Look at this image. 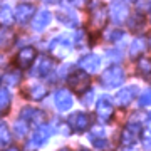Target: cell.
Returning <instances> with one entry per match:
<instances>
[{
  "label": "cell",
  "mask_w": 151,
  "mask_h": 151,
  "mask_svg": "<svg viewBox=\"0 0 151 151\" xmlns=\"http://www.w3.org/2000/svg\"><path fill=\"white\" fill-rule=\"evenodd\" d=\"M34 60H35V49H32V47L22 49L20 52L17 54V65H19L20 69L30 67Z\"/></svg>",
  "instance_id": "obj_13"
},
{
  "label": "cell",
  "mask_w": 151,
  "mask_h": 151,
  "mask_svg": "<svg viewBox=\"0 0 151 151\" xmlns=\"http://www.w3.org/2000/svg\"><path fill=\"white\" fill-rule=\"evenodd\" d=\"M34 15V7L29 4H22L15 9V19L19 24H25L29 22V19H32Z\"/></svg>",
  "instance_id": "obj_17"
},
{
  "label": "cell",
  "mask_w": 151,
  "mask_h": 151,
  "mask_svg": "<svg viewBox=\"0 0 151 151\" xmlns=\"http://www.w3.org/2000/svg\"><path fill=\"white\" fill-rule=\"evenodd\" d=\"M138 72H139L143 77L150 79V77H151V59L143 57V59L138 60Z\"/></svg>",
  "instance_id": "obj_21"
},
{
  "label": "cell",
  "mask_w": 151,
  "mask_h": 151,
  "mask_svg": "<svg viewBox=\"0 0 151 151\" xmlns=\"http://www.w3.org/2000/svg\"><path fill=\"white\" fill-rule=\"evenodd\" d=\"M74 40H76V45H77L79 49L86 47V45H87V34L84 32V30H79V32H76Z\"/></svg>",
  "instance_id": "obj_29"
},
{
  "label": "cell",
  "mask_w": 151,
  "mask_h": 151,
  "mask_svg": "<svg viewBox=\"0 0 151 151\" xmlns=\"http://www.w3.org/2000/svg\"><path fill=\"white\" fill-rule=\"evenodd\" d=\"M70 2H72L74 5H82V4H84V0H70Z\"/></svg>",
  "instance_id": "obj_37"
},
{
  "label": "cell",
  "mask_w": 151,
  "mask_h": 151,
  "mask_svg": "<svg viewBox=\"0 0 151 151\" xmlns=\"http://www.w3.org/2000/svg\"><path fill=\"white\" fill-rule=\"evenodd\" d=\"M138 12H151V0H138Z\"/></svg>",
  "instance_id": "obj_33"
},
{
  "label": "cell",
  "mask_w": 151,
  "mask_h": 151,
  "mask_svg": "<svg viewBox=\"0 0 151 151\" xmlns=\"http://www.w3.org/2000/svg\"><path fill=\"white\" fill-rule=\"evenodd\" d=\"M67 123H69V126L72 128L74 131H77V133H82V131H86L89 126H91L92 119L91 116L87 113H82V111H77V113H72L69 116V119H67Z\"/></svg>",
  "instance_id": "obj_4"
},
{
  "label": "cell",
  "mask_w": 151,
  "mask_h": 151,
  "mask_svg": "<svg viewBox=\"0 0 151 151\" xmlns=\"http://www.w3.org/2000/svg\"><path fill=\"white\" fill-rule=\"evenodd\" d=\"M146 49H148V40H146V37H136L129 45V55L131 57H139Z\"/></svg>",
  "instance_id": "obj_19"
},
{
  "label": "cell",
  "mask_w": 151,
  "mask_h": 151,
  "mask_svg": "<svg viewBox=\"0 0 151 151\" xmlns=\"http://www.w3.org/2000/svg\"><path fill=\"white\" fill-rule=\"evenodd\" d=\"M50 19H52V15H50V12L49 10H40L37 15H35L34 22H32V29L34 30H37V32L44 30V29L50 24Z\"/></svg>",
  "instance_id": "obj_16"
},
{
  "label": "cell",
  "mask_w": 151,
  "mask_h": 151,
  "mask_svg": "<svg viewBox=\"0 0 151 151\" xmlns=\"http://www.w3.org/2000/svg\"><path fill=\"white\" fill-rule=\"evenodd\" d=\"M92 97H94V91H92V89H87L86 94L82 96L81 103L84 104V106H89V104H92Z\"/></svg>",
  "instance_id": "obj_34"
},
{
  "label": "cell",
  "mask_w": 151,
  "mask_h": 151,
  "mask_svg": "<svg viewBox=\"0 0 151 151\" xmlns=\"http://www.w3.org/2000/svg\"><path fill=\"white\" fill-rule=\"evenodd\" d=\"M138 94V87L136 86H128V87H123L119 89L118 94L114 96V104L119 106V108H126L133 103V99L136 97Z\"/></svg>",
  "instance_id": "obj_8"
},
{
  "label": "cell",
  "mask_w": 151,
  "mask_h": 151,
  "mask_svg": "<svg viewBox=\"0 0 151 151\" xmlns=\"http://www.w3.org/2000/svg\"><path fill=\"white\" fill-rule=\"evenodd\" d=\"M7 151H20V150H19V148H9Z\"/></svg>",
  "instance_id": "obj_39"
},
{
  "label": "cell",
  "mask_w": 151,
  "mask_h": 151,
  "mask_svg": "<svg viewBox=\"0 0 151 151\" xmlns=\"http://www.w3.org/2000/svg\"><path fill=\"white\" fill-rule=\"evenodd\" d=\"M123 37H124V32L119 30V29H108V30L104 32V39H106L108 42H113V44H116Z\"/></svg>",
  "instance_id": "obj_24"
},
{
  "label": "cell",
  "mask_w": 151,
  "mask_h": 151,
  "mask_svg": "<svg viewBox=\"0 0 151 151\" xmlns=\"http://www.w3.org/2000/svg\"><path fill=\"white\" fill-rule=\"evenodd\" d=\"M89 74L86 70H74L69 77V86H72L76 89V92H82L89 89Z\"/></svg>",
  "instance_id": "obj_7"
},
{
  "label": "cell",
  "mask_w": 151,
  "mask_h": 151,
  "mask_svg": "<svg viewBox=\"0 0 151 151\" xmlns=\"http://www.w3.org/2000/svg\"><path fill=\"white\" fill-rule=\"evenodd\" d=\"M139 106L141 108H146V106H151V89H145L139 96Z\"/></svg>",
  "instance_id": "obj_30"
},
{
  "label": "cell",
  "mask_w": 151,
  "mask_h": 151,
  "mask_svg": "<svg viewBox=\"0 0 151 151\" xmlns=\"http://www.w3.org/2000/svg\"><path fill=\"white\" fill-rule=\"evenodd\" d=\"M20 118L24 121H29V123L40 124L44 121V113L39 111V109H35V108H24L20 111Z\"/></svg>",
  "instance_id": "obj_14"
},
{
  "label": "cell",
  "mask_w": 151,
  "mask_h": 151,
  "mask_svg": "<svg viewBox=\"0 0 151 151\" xmlns=\"http://www.w3.org/2000/svg\"><path fill=\"white\" fill-rule=\"evenodd\" d=\"M79 151H89V150H86V148H82V150H79Z\"/></svg>",
  "instance_id": "obj_42"
},
{
  "label": "cell",
  "mask_w": 151,
  "mask_h": 151,
  "mask_svg": "<svg viewBox=\"0 0 151 151\" xmlns=\"http://www.w3.org/2000/svg\"><path fill=\"white\" fill-rule=\"evenodd\" d=\"M139 139H141V145H143V150L151 151V128L150 126H146L145 129L141 131Z\"/></svg>",
  "instance_id": "obj_25"
},
{
  "label": "cell",
  "mask_w": 151,
  "mask_h": 151,
  "mask_svg": "<svg viewBox=\"0 0 151 151\" xmlns=\"http://www.w3.org/2000/svg\"><path fill=\"white\" fill-rule=\"evenodd\" d=\"M59 151H70L69 148H62V150H59Z\"/></svg>",
  "instance_id": "obj_40"
},
{
  "label": "cell",
  "mask_w": 151,
  "mask_h": 151,
  "mask_svg": "<svg viewBox=\"0 0 151 151\" xmlns=\"http://www.w3.org/2000/svg\"><path fill=\"white\" fill-rule=\"evenodd\" d=\"M14 42V32L9 29H0V49H5Z\"/></svg>",
  "instance_id": "obj_23"
},
{
  "label": "cell",
  "mask_w": 151,
  "mask_h": 151,
  "mask_svg": "<svg viewBox=\"0 0 151 151\" xmlns=\"http://www.w3.org/2000/svg\"><path fill=\"white\" fill-rule=\"evenodd\" d=\"M52 70H54V62L49 59V57H40L39 62H37V65H35L34 74L42 76V77H49Z\"/></svg>",
  "instance_id": "obj_15"
},
{
  "label": "cell",
  "mask_w": 151,
  "mask_h": 151,
  "mask_svg": "<svg viewBox=\"0 0 151 151\" xmlns=\"http://www.w3.org/2000/svg\"><path fill=\"white\" fill-rule=\"evenodd\" d=\"M108 55H109V57H118V59H119V57H121V52H119V50H118V52H116V50H109Z\"/></svg>",
  "instance_id": "obj_36"
},
{
  "label": "cell",
  "mask_w": 151,
  "mask_h": 151,
  "mask_svg": "<svg viewBox=\"0 0 151 151\" xmlns=\"http://www.w3.org/2000/svg\"><path fill=\"white\" fill-rule=\"evenodd\" d=\"M54 103L59 111H69L72 108V103H74L72 101V94L67 89H59L54 94Z\"/></svg>",
  "instance_id": "obj_11"
},
{
  "label": "cell",
  "mask_w": 151,
  "mask_h": 151,
  "mask_svg": "<svg viewBox=\"0 0 151 151\" xmlns=\"http://www.w3.org/2000/svg\"><path fill=\"white\" fill-rule=\"evenodd\" d=\"M20 82V74L19 72H9L5 76V84L7 86H17Z\"/></svg>",
  "instance_id": "obj_32"
},
{
  "label": "cell",
  "mask_w": 151,
  "mask_h": 151,
  "mask_svg": "<svg viewBox=\"0 0 151 151\" xmlns=\"http://www.w3.org/2000/svg\"><path fill=\"white\" fill-rule=\"evenodd\" d=\"M59 20L62 22V24H65V25H69V27H76V25L79 24V19L76 15V12L70 10V9L59 12Z\"/></svg>",
  "instance_id": "obj_20"
},
{
  "label": "cell",
  "mask_w": 151,
  "mask_h": 151,
  "mask_svg": "<svg viewBox=\"0 0 151 151\" xmlns=\"http://www.w3.org/2000/svg\"><path fill=\"white\" fill-rule=\"evenodd\" d=\"M108 20V9L104 4L101 2H92L89 7V22H91V27L99 30L106 25Z\"/></svg>",
  "instance_id": "obj_2"
},
{
  "label": "cell",
  "mask_w": 151,
  "mask_h": 151,
  "mask_svg": "<svg viewBox=\"0 0 151 151\" xmlns=\"http://www.w3.org/2000/svg\"><path fill=\"white\" fill-rule=\"evenodd\" d=\"M14 129H15V134L19 136V138H24V136L27 134V124L24 123V121H17L15 124H14Z\"/></svg>",
  "instance_id": "obj_31"
},
{
  "label": "cell",
  "mask_w": 151,
  "mask_h": 151,
  "mask_svg": "<svg viewBox=\"0 0 151 151\" xmlns=\"http://www.w3.org/2000/svg\"><path fill=\"white\" fill-rule=\"evenodd\" d=\"M50 133H52L50 126L42 124L39 129H35V133L32 134V138L29 141V150H37V148H40L42 145H45L47 139H49V136H50Z\"/></svg>",
  "instance_id": "obj_9"
},
{
  "label": "cell",
  "mask_w": 151,
  "mask_h": 151,
  "mask_svg": "<svg viewBox=\"0 0 151 151\" xmlns=\"http://www.w3.org/2000/svg\"><path fill=\"white\" fill-rule=\"evenodd\" d=\"M96 114H97V119H99L101 123L108 124L114 116V101H113V97L106 96V94L99 97L97 106H96Z\"/></svg>",
  "instance_id": "obj_3"
},
{
  "label": "cell",
  "mask_w": 151,
  "mask_h": 151,
  "mask_svg": "<svg viewBox=\"0 0 151 151\" xmlns=\"http://www.w3.org/2000/svg\"><path fill=\"white\" fill-rule=\"evenodd\" d=\"M150 22H151V17H150Z\"/></svg>",
  "instance_id": "obj_43"
},
{
  "label": "cell",
  "mask_w": 151,
  "mask_h": 151,
  "mask_svg": "<svg viewBox=\"0 0 151 151\" xmlns=\"http://www.w3.org/2000/svg\"><path fill=\"white\" fill-rule=\"evenodd\" d=\"M146 126H150L151 128V113H150V116H148V124H146Z\"/></svg>",
  "instance_id": "obj_38"
},
{
  "label": "cell",
  "mask_w": 151,
  "mask_h": 151,
  "mask_svg": "<svg viewBox=\"0 0 151 151\" xmlns=\"http://www.w3.org/2000/svg\"><path fill=\"white\" fill-rule=\"evenodd\" d=\"M0 24L2 25H10L12 24V10L10 7H4L0 10Z\"/></svg>",
  "instance_id": "obj_27"
},
{
  "label": "cell",
  "mask_w": 151,
  "mask_h": 151,
  "mask_svg": "<svg viewBox=\"0 0 151 151\" xmlns=\"http://www.w3.org/2000/svg\"><path fill=\"white\" fill-rule=\"evenodd\" d=\"M10 103H12L10 92L7 91V89H0V114H5L9 111Z\"/></svg>",
  "instance_id": "obj_22"
},
{
  "label": "cell",
  "mask_w": 151,
  "mask_h": 151,
  "mask_svg": "<svg viewBox=\"0 0 151 151\" xmlns=\"http://www.w3.org/2000/svg\"><path fill=\"white\" fill-rule=\"evenodd\" d=\"M89 141H91V145L94 148H97V150L108 148V143H109L103 128H94V129H91V133H89Z\"/></svg>",
  "instance_id": "obj_12"
},
{
  "label": "cell",
  "mask_w": 151,
  "mask_h": 151,
  "mask_svg": "<svg viewBox=\"0 0 151 151\" xmlns=\"http://www.w3.org/2000/svg\"><path fill=\"white\" fill-rule=\"evenodd\" d=\"M109 14H111V20L114 24H123L128 15H129V9L126 5V2H121V0H113L111 5H109Z\"/></svg>",
  "instance_id": "obj_5"
},
{
  "label": "cell",
  "mask_w": 151,
  "mask_h": 151,
  "mask_svg": "<svg viewBox=\"0 0 151 151\" xmlns=\"http://www.w3.org/2000/svg\"><path fill=\"white\" fill-rule=\"evenodd\" d=\"M10 143V134H9V129L5 128V124L0 123V150H4L5 146H9Z\"/></svg>",
  "instance_id": "obj_26"
},
{
  "label": "cell",
  "mask_w": 151,
  "mask_h": 151,
  "mask_svg": "<svg viewBox=\"0 0 151 151\" xmlns=\"http://www.w3.org/2000/svg\"><path fill=\"white\" fill-rule=\"evenodd\" d=\"M126 79V72L121 65H111L108 69L103 70V74L99 77V82L101 86L106 87V89H114V87H119Z\"/></svg>",
  "instance_id": "obj_1"
},
{
  "label": "cell",
  "mask_w": 151,
  "mask_h": 151,
  "mask_svg": "<svg viewBox=\"0 0 151 151\" xmlns=\"http://www.w3.org/2000/svg\"><path fill=\"white\" fill-rule=\"evenodd\" d=\"M118 151H136V150L133 148V145H123Z\"/></svg>",
  "instance_id": "obj_35"
},
{
  "label": "cell",
  "mask_w": 151,
  "mask_h": 151,
  "mask_svg": "<svg viewBox=\"0 0 151 151\" xmlns=\"http://www.w3.org/2000/svg\"><path fill=\"white\" fill-rule=\"evenodd\" d=\"M124 2H126V4H131V2H134V0H124Z\"/></svg>",
  "instance_id": "obj_41"
},
{
  "label": "cell",
  "mask_w": 151,
  "mask_h": 151,
  "mask_svg": "<svg viewBox=\"0 0 151 151\" xmlns=\"http://www.w3.org/2000/svg\"><path fill=\"white\" fill-rule=\"evenodd\" d=\"M49 50L52 52V55H55V57L60 59V57H65V55L70 54L72 44H70V40L67 37H57V39H54V40L50 42Z\"/></svg>",
  "instance_id": "obj_6"
},
{
  "label": "cell",
  "mask_w": 151,
  "mask_h": 151,
  "mask_svg": "<svg viewBox=\"0 0 151 151\" xmlns=\"http://www.w3.org/2000/svg\"><path fill=\"white\" fill-rule=\"evenodd\" d=\"M77 65L82 70H86L87 74H92V72H97L99 70V67H101V59L96 54H87V55H84V57L79 59Z\"/></svg>",
  "instance_id": "obj_10"
},
{
  "label": "cell",
  "mask_w": 151,
  "mask_h": 151,
  "mask_svg": "<svg viewBox=\"0 0 151 151\" xmlns=\"http://www.w3.org/2000/svg\"><path fill=\"white\" fill-rule=\"evenodd\" d=\"M143 25H145V19L141 15H133L129 19V29L131 30H139V29H143Z\"/></svg>",
  "instance_id": "obj_28"
},
{
  "label": "cell",
  "mask_w": 151,
  "mask_h": 151,
  "mask_svg": "<svg viewBox=\"0 0 151 151\" xmlns=\"http://www.w3.org/2000/svg\"><path fill=\"white\" fill-rule=\"evenodd\" d=\"M45 94H47V89H45V86H42V84H30V86L25 89V96H27L29 99H34V101L44 99Z\"/></svg>",
  "instance_id": "obj_18"
}]
</instances>
